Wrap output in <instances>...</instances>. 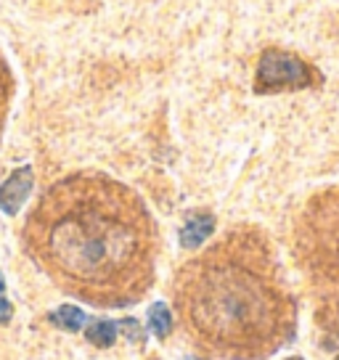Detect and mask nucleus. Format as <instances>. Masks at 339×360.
Instances as JSON below:
<instances>
[{"label": "nucleus", "instance_id": "obj_1", "mask_svg": "<svg viewBox=\"0 0 339 360\" xmlns=\"http://www.w3.org/2000/svg\"><path fill=\"white\" fill-rule=\"evenodd\" d=\"M27 257L85 304L120 310L154 286L159 231L143 199L103 172L56 180L22 228Z\"/></svg>", "mask_w": 339, "mask_h": 360}, {"label": "nucleus", "instance_id": "obj_2", "mask_svg": "<svg viewBox=\"0 0 339 360\" xmlns=\"http://www.w3.org/2000/svg\"><path fill=\"white\" fill-rule=\"evenodd\" d=\"M172 297L188 337L217 358H271L297 331L294 297L271 241L255 225L231 228L181 265Z\"/></svg>", "mask_w": 339, "mask_h": 360}, {"label": "nucleus", "instance_id": "obj_3", "mask_svg": "<svg viewBox=\"0 0 339 360\" xmlns=\"http://www.w3.org/2000/svg\"><path fill=\"white\" fill-rule=\"evenodd\" d=\"M294 257L316 294V321L339 342V186L313 193L300 210Z\"/></svg>", "mask_w": 339, "mask_h": 360}, {"label": "nucleus", "instance_id": "obj_4", "mask_svg": "<svg viewBox=\"0 0 339 360\" xmlns=\"http://www.w3.org/2000/svg\"><path fill=\"white\" fill-rule=\"evenodd\" d=\"M324 82V75L310 61L283 48H265L255 69V93L307 90Z\"/></svg>", "mask_w": 339, "mask_h": 360}, {"label": "nucleus", "instance_id": "obj_5", "mask_svg": "<svg viewBox=\"0 0 339 360\" xmlns=\"http://www.w3.org/2000/svg\"><path fill=\"white\" fill-rule=\"evenodd\" d=\"M32 183H34V172L30 165L13 169L11 175H8V180L0 186V210H3L6 214L19 212L24 199H27L30 191H32Z\"/></svg>", "mask_w": 339, "mask_h": 360}, {"label": "nucleus", "instance_id": "obj_6", "mask_svg": "<svg viewBox=\"0 0 339 360\" xmlns=\"http://www.w3.org/2000/svg\"><path fill=\"white\" fill-rule=\"evenodd\" d=\"M212 231H215V217L210 212H196L191 214L186 225L181 228V247L183 249H199L207 241V238L212 236Z\"/></svg>", "mask_w": 339, "mask_h": 360}, {"label": "nucleus", "instance_id": "obj_7", "mask_svg": "<svg viewBox=\"0 0 339 360\" xmlns=\"http://www.w3.org/2000/svg\"><path fill=\"white\" fill-rule=\"evenodd\" d=\"M13 98V75L6 58L0 56V141H3V130H6V120H8V109H11Z\"/></svg>", "mask_w": 339, "mask_h": 360}, {"label": "nucleus", "instance_id": "obj_8", "mask_svg": "<svg viewBox=\"0 0 339 360\" xmlns=\"http://www.w3.org/2000/svg\"><path fill=\"white\" fill-rule=\"evenodd\" d=\"M51 321H53L58 328H67V331H82L85 323H88V315L82 313L79 307H75V304H64V307H58V310L51 313Z\"/></svg>", "mask_w": 339, "mask_h": 360}, {"label": "nucleus", "instance_id": "obj_9", "mask_svg": "<svg viewBox=\"0 0 339 360\" xmlns=\"http://www.w3.org/2000/svg\"><path fill=\"white\" fill-rule=\"evenodd\" d=\"M85 337H88V342H93L96 347H112L114 342H117V323L106 321V318L93 321L91 326L85 328Z\"/></svg>", "mask_w": 339, "mask_h": 360}, {"label": "nucleus", "instance_id": "obj_10", "mask_svg": "<svg viewBox=\"0 0 339 360\" xmlns=\"http://www.w3.org/2000/svg\"><path fill=\"white\" fill-rule=\"evenodd\" d=\"M170 326H172V315H170V307L165 302H154L148 307V328L157 339H165L170 334Z\"/></svg>", "mask_w": 339, "mask_h": 360}, {"label": "nucleus", "instance_id": "obj_11", "mask_svg": "<svg viewBox=\"0 0 339 360\" xmlns=\"http://www.w3.org/2000/svg\"><path fill=\"white\" fill-rule=\"evenodd\" d=\"M117 328H122V331H130L127 337L133 339V342H141V328H138V323L133 321V318H127V321H120V326Z\"/></svg>", "mask_w": 339, "mask_h": 360}, {"label": "nucleus", "instance_id": "obj_12", "mask_svg": "<svg viewBox=\"0 0 339 360\" xmlns=\"http://www.w3.org/2000/svg\"><path fill=\"white\" fill-rule=\"evenodd\" d=\"M11 315H13V307H11V302H8V300H3V297H0V323H8V321H11Z\"/></svg>", "mask_w": 339, "mask_h": 360}, {"label": "nucleus", "instance_id": "obj_13", "mask_svg": "<svg viewBox=\"0 0 339 360\" xmlns=\"http://www.w3.org/2000/svg\"><path fill=\"white\" fill-rule=\"evenodd\" d=\"M3 289H6V281H3V276H0V294H3Z\"/></svg>", "mask_w": 339, "mask_h": 360}, {"label": "nucleus", "instance_id": "obj_14", "mask_svg": "<svg viewBox=\"0 0 339 360\" xmlns=\"http://www.w3.org/2000/svg\"><path fill=\"white\" fill-rule=\"evenodd\" d=\"M186 360H202V358H196V355H191V358H186Z\"/></svg>", "mask_w": 339, "mask_h": 360}, {"label": "nucleus", "instance_id": "obj_15", "mask_svg": "<svg viewBox=\"0 0 339 360\" xmlns=\"http://www.w3.org/2000/svg\"><path fill=\"white\" fill-rule=\"evenodd\" d=\"M286 360H305V358H297V355H294V358H286Z\"/></svg>", "mask_w": 339, "mask_h": 360}, {"label": "nucleus", "instance_id": "obj_16", "mask_svg": "<svg viewBox=\"0 0 339 360\" xmlns=\"http://www.w3.org/2000/svg\"><path fill=\"white\" fill-rule=\"evenodd\" d=\"M334 360H339V355H337V358H334Z\"/></svg>", "mask_w": 339, "mask_h": 360}]
</instances>
